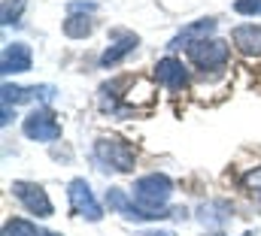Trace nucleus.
<instances>
[{
    "mask_svg": "<svg viewBox=\"0 0 261 236\" xmlns=\"http://www.w3.org/2000/svg\"><path fill=\"white\" fill-rule=\"evenodd\" d=\"M189 58L195 61L203 73L206 70H222L228 64V46L222 40H197L195 46H189Z\"/></svg>",
    "mask_w": 261,
    "mask_h": 236,
    "instance_id": "0eeeda50",
    "label": "nucleus"
},
{
    "mask_svg": "<svg viewBox=\"0 0 261 236\" xmlns=\"http://www.w3.org/2000/svg\"><path fill=\"white\" fill-rule=\"evenodd\" d=\"M91 31H94V24L82 15H70L64 21V34L70 40H85V37H91Z\"/></svg>",
    "mask_w": 261,
    "mask_h": 236,
    "instance_id": "4468645a",
    "label": "nucleus"
},
{
    "mask_svg": "<svg viewBox=\"0 0 261 236\" xmlns=\"http://www.w3.org/2000/svg\"><path fill=\"white\" fill-rule=\"evenodd\" d=\"M155 76H158V82H161L164 88H170V91H182V88L189 85V73H186V67H182L179 58H161L158 67H155Z\"/></svg>",
    "mask_w": 261,
    "mask_h": 236,
    "instance_id": "9d476101",
    "label": "nucleus"
},
{
    "mask_svg": "<svg viewBox=\"0 0 261 236\" xmlns=\"http://www.w3.org/2000/svg\"><path fill=\"white\" fill-rule=\"evenodd\" d=\"M3 236H40V230L24 218H9L3 224Z\"/></svg>",
    "mask_w": 261,
    "mask_h": 236,
    "instance_id": "2eb2a0df",
    "label": "nucleus"
},
{
    "mask_svg": "<svg viewBox=\"0 0 261 236\" xmlns=\"http://www.w3.org/2000/svg\"><path fill=\"white\" fill-rule=\"evenodd\" d=\"M243 185L249 188V194H255V197H261V167H258V170H252L249 176L243 179Z\"/></svg>",
    "mask_w": 261,
    "mask_h": 236,
    "instance_id": "a211bd4d",
    "label": "nucleus"
},
{
    "mask_svg": "<svg viewBox=\"0 0 261 236\" xmlns=\"http://www.w3.org/2000/svg\"><path fill=\"white\" fill-rule=\"evenodd\" d=\"M143 236H173L170 230H161V233H143Z\"/></svg>",
    "mask_w": 261,
    "mask_h": 236,
    "instance_id": "aec40b11",
    "label": "nucleus"
},
{
    "mask_svg": "<svg viewBox=\"0 0 261 236\" xmlns=\"http://www.w3.org/2000/svg\"><path fill=\"white\" fill-rule=\"evenodd\" d=\"M107 206L122 212L128 221H161V218H186V209H164V212H152V209H143L140 203H130L128 194L122 188H110L107 191Z\"/></svg>",
    "mask_w": 261,
    "mask_h": 236,
    "instance_id": "f03ea898",
    "label": "nucleus"
},
{
    "mask_svg": "<svg viewBox=\"0 0 261 236\" xmlns=\"http://www.w3.org/2000/svg\"><path fill=\"white\" fill-rule=\"evenodd\" d=\"M34 64V55H31V46L24 43H9L0 55V73L3 76H15V73H28Z\"/></svg>",
    "mask_w": 261,
    "mask_h": 236,
    "instance_id": "6e6552de",
    "label": "nucleus"
},
{
    "mask_svg": "<svg viewBox=\"0 0 261 236\" xmlns=\"http://www.w3.org/2000/svg\"><path fill=\"white\" fill-rule=\"evenodd\" d=\"M110 37H113L116 43H113V46L100 55V67H103V70H107V67L122 64V61L128 58L134 49H137V43H140V40H137V34H130V31H113Z\"/></svg>",
    "mask_w": 261,
    "mask_h": 236,
    "instance_id": "1a4fd4ad",
    "label": "nucleus"
},
{
    "mask_svg": "<svg viewBox=\"0 0 261 236\" xmlns=\"http://www.w3.org/2000/svg\"><path fill=\"white\" fill-rule=\"evenodd\" d=\"M46 236H61V233H46Z\"/></svg>",
    "mask_w": 261,
    "mask_h": 236,
    "instance_id": "412c9836",
    "label": "nucleus"
},
{
    "mask_svg": "<svg viewBox=\"0 0 261 236\" xmlns=\"http://www.w3.org/2000/svg\"><path fill=\"white\" fill-rule=\"evenodd\" d=\"M21 130H24L28 139H37V142H55L61 136V124H58V118H55L52 109H34L31 115L24 118Z\"/></svg>",
    "mask_w": 261,
    "mask_h": 236,
    "instance_id": "423d86ee",
    "label": "nucleus"
},
{
    "mask_svg": "<svg viewBox=\"0 0 261 236\" xmlns=\"http://www.w3.org/2000/svg\"><path fill=\"white\" fill-rule=\"evenodd\" d=\"M12 194H15V200H18L31 215H37V218H52L55 209H52V200H49V194L43 191V185L18 179V182H12Z\"/></svg>",
    "mask_w": 261,
    "mask_h": 236,
    "instance_id": "20e7f679",
    "label": "nucleus"
},
{
    "mask_svg": "<svg viewBox=\"0 0 261 236\" xmlns=\"http://www.w3.org/2000/svg\"><path fill=\"white\" fill-rule=\"evenodd\" d=\"M216 31V18H200V21H192L189 27H182L173 40H170V52H179V49H189V46H195L197 40H206L210 34Z\"/></svg>",
    "mask_w": 261,
    "mask_h": 236,
    "instance_id": "9b49d317",
    "label": "nucleus"
},
{
    "mask_svg": "<svg viewBox=\"0 0 261 236\" xmlns=\"http://www.w3.org/2000/svg\"><path fill=\"white\" fill-rule=\"evenodd\" d=\"M21 6H24V0H6L3 3V24H15L18 21V12H21Z\"/></svg>",
    "mask_w": 261,
    "mask_h": 236,
    "instance_id": "dca6fc26",
    "label": "nucleus"
},
{
    "mask_svg": "<svg viewBox=\"0 0 261 236\" xmlns=\"http://www.w3.org/2000/svg\"><path fill=\"white\" fill-rule=\"evenodd\" d=\"M52 100L55 97V88L52 85H34V88H18V85H3V103H28V100Z\"/></svg>",
    "mask_w": 261,
    "mask_h": 236,
    "instance_id": "f8f14e48",
    "label": "nucleus"
},
{
    "mask_svg": "<svg viewBox=\"0 0 261 236\" xmlns=\"http://www.w3.org/2000/svg\"><path fill=\"white\" fill-rule=\"evenodd\" d=\"M67 197H70L73 215H82V218H88V221H100V218H103V209H100V203L94 200L91 185H88L85 179H73V182L67 185Z\"/></svg>",
    "mask_w": 261,
    "mask_h": 236,
    "instance_id": "39448f33",
    "label": "nucleus"
},
{
    "mask_svg": "<svg viewBox=\"0 0 261 236\" xmlns=\"http://www.w3.org/2000/svg\"><path fill=\"white\" fill-rule=\"evenodd\" d=\"M67 9H70V12H94L97 3H70Z\"/></svg>",
    "mask_w": 261,
    "mask_h": 236,
    "instance_id": "6ab92c4d",
    "label": "nucleus"
},
{
    "mask_svg": "<svg viewBox=\"0 0 261 236\" xmlns=\"http://www.w3.org/2000/svg\"><path fill=\"white\" fill-rule=\"evenodd\" d=\"M94 155L100 164H107L116 173H130L134 170V149L119 136H100L94 145Z\"/></svg>",
    "mask_w": 261,
    "mask_h": 236,
    "instance_id": "7ed1b4c3",
    "label": "nucleus"
},
{
    "mask_svg": "<svg viewBox=\"0 0 261 236\" xmlns=\"http://www.w3.org/2000/svg\"><path fill=\"white\" fill-rule=\"evenodd\" d=\"M170 194H173V182L164 176V173H149V176H143V179L134 182V200H137L143 209L164 212Z\"/></svg>",
    "mask_w": 261,
    "mask_h": 236,
    "instance_id": "f257e3e1",
    "label": "nucleus"
},
{
    "mask_svg": "<svg viewBox=\"0 0 261 236\" xmlns=\"http://www.w3.org/2000/svg\"><path fill=\"white\" fill-rule=\"evenodd\" d=\"M234 12H240V15H261V0H237Z\"/></svg>",
    "mask_w": 261,
    "mask_h": 236,
    "instance_id": "f3484780",
    "label": "nucleus"
},
{
    "mask_svg": "<svg viewBox=\"0 0 261 236\" xmlns=\"http://www.w3.org/2000/svg\"><path fill=\"white\" fill-rule=\"evenodd\" d=\"M231 40H234V46H237L243 55L261 58V27L258 24H240V27H234Z\"/></svg>",
    "mask_w": 261,
    "mask_h": 236,
    "instance_id": "ddd939ff",
    "label": "nucleus"
}]
</instances>
